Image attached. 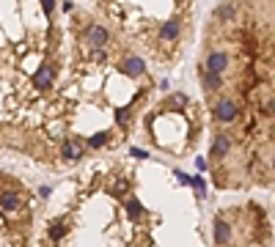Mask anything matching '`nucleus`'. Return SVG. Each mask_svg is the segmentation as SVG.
Wrapping results in <instances>:
<instances>
[{"instance_id":"obj_1","label":"nucleus","mask_w":275,"mask_h":247,"mask_svg":"<svg viewBox=\"0 0 275 247\" xmlns=\"http://www.w3.org/2000/svg\"><path fill=\"white\" fill-rule=\"evenodd\" d=\"M237 113H240V107H237V102H231V99H223V102L215 104V118L218 121H234L237 118Z\"/></svg>"},{"instance_id":"obj_2","label":"nucleus","mask_w":275,"mask_h":247,"mask_svg":"<svg viewBox=\"0 0 275 247\" xmlns=\"http://www.w3.org/2000/svg\"><path fill=\"white\" fill-rule=\"evenodd\" d=\"M228 66V55L226 52H209V58H206V72H218V74H223V69Z\"/></svg>"},{"instance_id":"obj_3","label":"nucleus","mask_w":275,"mask_h":247,"mask_svg":"<svg viewBox=\"0 0 275 247\" xmlns=\"http://www.w3.org/2000/svg\"><path fill=\"white\" fill-rule=\"evenodd\" d=\"M231 239V231H228V222H223V220H215V242L218 245H226V242Z\"/></svg>"},{"instance_id":"obj_4","label":"nucleus","mask_w":275,"mask_h":247,"mask_svg":"<svg viewBox=\"0 0 275 247\" xmlns=\"http://www.w3.org/2000/svg\"><path fill=\"white\" fill-rule=\"evenodd\" d=\"M88 41L94 44V47H105V44H108V30L99 27V25H94L91 27V33H88Z\"/></svg>"},{"instance_id":"obj_5","label":"nucleus","mask_w":275,"mask_h":247,"mask_svg":"<svg viewBox=\"0 0 275 247\" xmlns=\"http://www.w3.org/2000/svg\"><path fill=\"white\" fill-rule=\"evenodd\" d=\"M33 82H36V88H47L50 82H53V69H50V66H41L39 72H36Z\"/></svg>"},{"instance_id":"obj_6","label":"nucleus","mask_w":275,"mask_h":247,"mask_svg":"<svg viewBox=\"0 0 275 247\" xmlns=\"http://www.w3.org/2000/svg\"><path fill=\"white\" fill-rule=\"evenodd\" d=\"M204 85H206V91H218L220 85H223V77H220L218 72H206L204 69Z\"/></svg>"},{"instance_id":"obj_7","label":"nucleus","mask_w":275,"mask_h":247,"mask_svg":"<svg viewBox=\"0 0 275 247\" xmlns=\"http://www.w3.org/2000/svg\"><path fill=\"white\" fill-rule=\"evenodd\" d=\"M124 72H127V74H132V77L143 74V61H140V58H130V61L124 63Z\"/></svg>"},{"instance_id":"obj_8","label":"nucleus","mask_w":275,"mask_h":247,"mask_svg":"<svg viewBox=\"0 0 275 247\" xmlns=\"http://www.w3.org/2000/svg\"><path fill=\"white\" fill-rule=\"evenodd\" d=\"M226 151H228V137L220 135L218 140H215V146H212V157H226Z\"/></svg>"},{"instance_id":"obj_9","label":"nucleus","mask_w":275,"mask_h":247,"mask_svg":"<svg viewBox=\"0 0 275 247\" xmlns=\"http://www.w3.org/2000/svg\"><path fill=\"white\" fill-rule=\"evenodd\" d=\"M0 203H3V209H17V206H20V195H17V192H3V195H0Z\"/></svg>"},{"instance_id":"obj_10","label":"nucleus","mask_w":275,"mask_h":247,"mask_svg":"<svg viewBox=\"0 0 275 247\" xmlns=\"http://www.w3.org/2000/svg\"><path fill=\"white\" fill-rule=\"evenodd\" d=\"M176 33H179V25H176V22H165L163 30H160V36H163L165 41H168V39H176Z\"/></svg>"},{"instance_id":"obj_11","label":"nucleus","mask_w":275,"mask_h":247,"mask_svg":"<svg viewBox=\"0 0 275 247\" xmlns=\"http://www.w3.org/2000/svg\"><path fill=\"white\" fill-rule=\"evenodd\" d=\"M63 157L66 159H80V148H77L72 140H66V143H63Z\"/></svg>"},{"instance_id":"obj_12","label":"nucleus","mask_w":275,"mask_h":247,"mask_svg":"<svg viewBox=\"0 0 275 247\" xmlns=\"http://www.w3.org/2000/svg\"><path fill=\"white\" fill-rule=\"evenodd\" d=\"M127 214H130L132 220L140 217V214H143V206L138 203V200H127Z\"/></svg>"},{"instance_id":"obj_13","label":"nucleus","mask_w":275,"mask_h":247,"mask_svg":"<svg viewBox=\"0 0 275 247\" xmlns=\"http://www.w3.org/2000/svg\"><path fill=\"white\" fill-rule=\"evenodd\" d=\"M63 233H66V228H63V225H53V228H50V239L58 242V239L63 236Z\"/></svg>"},{"instance_id":"obj_14","label":"nucleus","mask_w":275,"mask_h":247,"mask_svg":"<svg viewBox=\"0 0 275 247\" xmlns=\"http://www.w3.org/2000/svg\"><path fill=\"white\" fill-rule=\"evenodd\" d=\"M105 140H108V135H94V137L88 140V143L94 146V148H99V146H105Z\"/></svg>"},{"instance_id":"obj_15","label":"nucleus","mask_w":275,"mask_h":247,"mask_svg":"<svg viewBox=\"0 0 275 247\" xmlns=\"http://www.w3.org/2000/svg\"><path fill=\"white\" fill-rule=\"evenodd\" d=\"M110 192H113V195H121V192H127V181H124V178H121V181H116Z\"/></svg>"},{"instance_id":"obj_16","label":"nucleus","mask_w":275,"mask_h":247,"mask_svg":"<svg viewBox=\"0 0 275 247\" xmlns=\"http://www.w3.org/2000/svg\"><path fill=\"white\" fill-rule=\"evenodd\" d=\"M231 14H234L231 6H223V8L218 11V17H220V20H231Z\"/></svg>"},{"instance_id":"obj_17","label":"nucleus","mask_w":275,"mask_h":247,"mask_svg":"<svg viewBox=\"0 0 275 247\" xmlns=\"http://www.w3.org/2000/svg\"><path fill=\"white\" fill-rule=\"evenodd\" d=\"M41 6H44V14H53V6H55V0H41Z\"/></svg>"},{"instance_id":"obj_18","label":"nucleus","mask_w":275,"mask_h":247,"mask_svg":"<svg viewBox=\"0 0 275 247\" xmlns=\"http://www.w3.org/2000/svg\"><path fill=\"white\" fill-rule=\"evenodd\" d=\"M132 157H138V159H143V157H146V151H140V148H132Z\"/></svg>"}]
</instances>
